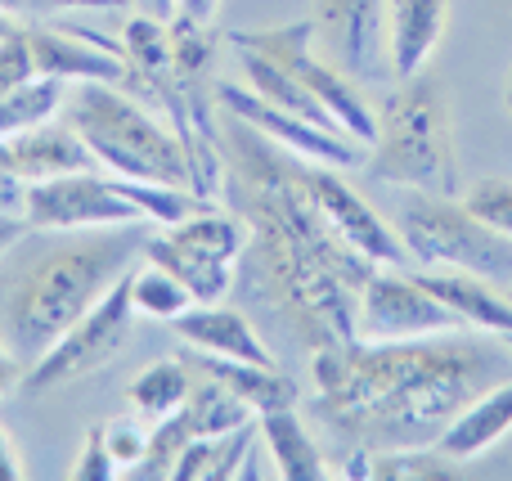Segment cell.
Instances as JSON below:
<instances>
[{
	"label": "cell",
	"mask_w": 512,
	"mask_h": 481,
	"mask_svg": "<svg viewBox=\"0 0 512 481\" xmlns=\"http://www.w3.org/2000/svg\"><path fill=\"white\" fill-rule=\"evenodd\" d=\"M225 149L234 162L230 185H239V216L252 225L243 284L256 288L270 311L288 315L310 347L355 342V306L373 261L337 239L315 212L297 180V153L279 149L239 117H230Z\"/></svg>",
	"instance_id": "6da1fadb"
},
{
	"label": "cell",
	"mask_w": 512,
	"mask_h": 481,
	"mask_svg": "<svg viewBox=\"0 0 512 481\" xmlns=\"http://www.w3.org/2000/svg\"><path fill=\"white\" fill-rule=\"evenodd\" d=\"M495 351L477 342H328L315 347L319 414L373 450L436 446L468 401L495 387Z\"/></svg>",
	"instance_id": "7a4b0ae2"
},
{
	"label": "cell",
	"mask_w": 512,
	"mask_h": 481,
	"mask_svg": "<svg viewBox=\"0 0 512 481\" xmlns=\"http://www.w3.org/2000/svg\"><path fill=\"white\" fill-rule=\"evenodd\" d=\"M149 221L104 225V230H77V239L59 243L45 261H36L23 279L18 297L9 302V329L23 365L54 347L117 279L131 270V257L144 252Z\"/></svg>",
	"instance_id": "3957f363"
},
{
	"label": "cell",
	"mask_w": 512,
	"mask_h": 481,
	"mask_svg": "<svg viewBox=\"0 0 512 481\" xmlns=\"http://www.w3.org/2000/svg\"><path fill=\"white\" fill-rule=\"evenodd\" d=\"M373 180L427 194H459V153H454L450 95L432 77H409L382 99L378 140L364 162Z\"/></svg>",
	"instance_id": "277c9868"
},
{
	"label": "cell",
	"mask_w": 512,
	"mask_h": 481,
	"mask_svg": "<svg viewBox=\"0 0 512 481\" xmlns=\"http://www.w3.org/2000/svg\"><path fill=\"white\" fill-rule=\"evenodd\" d=\"M63 122L81 135L95 162H104L113 176L162 180V185L189 189V158L176 131L153 122L140 95H126L113 81H77L63 99Z\"/></svg>",
	"instance_id": "5b68a950"
},
{
	"label": "cell",
	"mask_w": 512,
	"mask_h": 481,
	"mask_svg": "<svg viewBox=\"0 0 512 481\" xmlns=\"http://www.w3.org/2000/svg\"><path fill=\"white\" fill-rule=\"evenodd\" d=\"M396 234L418 266L468 270L490 284H512V239L490 230L454 194L409 189L396 212Z\"/></svg>",
	"instance_id": "8992f818"
},
{
	"label": "cell",
	"mask_w": 512,
	"mask_h": 481,
	"mask_svg": "<svg viewBox=\"0 0 512 481\" xmlns=\"http://www.w3.org/2000/svg\"><path fill=\"white\" fill-rule=\"evenodd\" d=\"M252 239V225L243 216L203 207L198 216L176 225L149 230L144 257L180 279L194 293V302H225V293L239 279V257Z\"/></svg>",
	"instance_id": "52a82bcc"
},
{
	"label": "cell",
	"mask_w": 512,
	"mask_h": 481,
	"mask_svg": "<svg viewBox=\"0 0 512 481\" xmlns=\"http://www.w3.org/2000/svg\"><path fill=\"white\" fill-rule=\"evenodd\" d=\"M131 315H135V302H131V270L54 342L45 356H36L32 365L23 369V383L18 392L23 396H45L63 383H77V378L95 374L104 369L117 351L131 342Z\"/></svg>",
	"instance_id": "ba28073f"
},
{
	"label": "cell",
	"mask_w": 512,
	"mask_h": 481,
	"mask_svg": "<svg viewBox=\"0 0 512 481\" xmlns=\"http://www.w3.org/2000/svg\"><path fill=\"white\" fill-rule=\"evenodd\" d=\"M463 320L400 266H373L355 306V333L364 342H405L432 333H459Z\"/></svg>",
	"instance_id": "9c48e42d"
},
{
	"label": "cell",
	"mask_w": 512,
	"mask_h": 481,
	"mask_svg": "<svg viewBox=\"0 0 512 481\" xmlns=\"http://www.w3.org/2000/svg\"><path fill=\"white\" fill-rule=\"evenodd\" d=\"M23 216L32 221V230H59V234L144 221L131 198L117 194L113 176H95L90 167L63 171V176H45V180H27Z\"/></svg>",
	"instance_id": "30bf717a"
},
{
	"label": "cell",
	"mask_w": 512,
	"mask_h": 481,
	"mask_svg": "<svg viewBox=\"0 0 512 481\" xmlns=\"http://www.w3.org/2000/svg\"><path fill=\"white\" fill-rule=\"evenodd\" d=\"M297 180H301V189H306V198L315 203V212L328 221V230L351 243L360 257H369L373 266H400V270L414 266L409 248L400 243V234L337 176V167L297 158Z\"/></svg>",
	"instance_id": "8fae6325"
},
{
	"label": "cell",
	"mask_w": 512,
	"mask_h": 481,
	"mask_svg": "<svg viewBox=\"0 0 512 481\" xmlns=\"http://www.w3.org/2000/svg\"><path fill=\"white\" fill-rule=\"evenodd\" d=\"M216 104H221L230 117H239V122L256 126L261 135H270L279 149L297 153V158L328 162V167H346V171H355V167L369 162V144L351 140V135H342V131H324V126L306 122V117L288 113V108L265 104V99L252 95L248 86L221 81V86H216Z\"/></svg>",
	"instance_id": "7c38bea8"
},
{
	"label": "cell",
	"mask_w": 512,
	"mask_h": 481,
	"mask_svg": "<svg viewBox=\"0 0 512 481\" xmlns=\"http://www.w3.org/2000/svg\"><path fill=\"white\" fill-rule=\"evenodd\" d=\"M315 36L346 77L369 81L382 72V0H315Z\"/></svg>",
	"instance_id": "4fadbf2b"
},
{
	"label": "cell",
	"mask_w": 512,
	"mask_h": 481,
	"mask_svg": "<svg viewBox=\"0 0 512 481\" xmlns=\"http://www.w3.org/2000/svg\"><path fill=\"white\" fill-rule=\"evenodd\" d=\"M27 41H32L36 54V72L41 77H59V81H113L122 86L126 81V59L104 45H95L90 36H81L77 27H50L27 23Z\"/></svg>",
	"instance_id": "5bb4252c"
},
{
	"label": "cell",
	"mask_w": 512,
	"mask_h": 481,
	"mask_svg": "<svg viewBox=\"0 0 512 481\" xmlns=\"http://www.w3.org/2000/svg\"><path fill=\"white\" fill-rule=\"evenodd\" d=\"M171 333L189 342L194 351H212V356L248 360V365H274V351L261 342L252 320L243 311H230L221 302H194L185 315L171 320Z\"/></svg>",
	"instance_id": "9a60e30c"
},
{
	"label": "cell",
	"mask_w": 512,
	"mask_h": 481,
	"mask_svg": "<svg viewBox=\"0 0 512 481\" xmlns=\"http://www.w3.org/2000/svg\"><path fill=\"white\" fill-rule=\"evenodd\" d=\"M450 0H387V59L400 81L418 77L445 36Z\"/></svg>",
	"instance_id": "2e32d148"
},
{
	"label": "cell",
	"mask_w": 512,
	"mask_h": 481,
	"mask_svg": "<svg viewBox=\"0 0 512 481\" xmlns=\"http://www.w3.org/2000/svg\"><path fill=\"white\" fill-rule=\"evenodd\" d=\"M95 153L81 144V135L68 122H45L36 131L9 135L5 140V171L18 180H45L63 171H86Z\"/></svg>",
	"instance_id": "e0dca14e"
},
{
	"label": "cell",
	"mask_w": 512,
	"mask_h": 481,
	"mask_svg": "<svg viewBox=\"0 0 512 481\" xmlns=\"http://www.w3.org/2000/svg\"><path fill=\"white\" fill-rule=\"evenodd\" d=\"M508 432H512V378L486 387L477 401L463 405V410L454 414L450 428L441 432L436 450H441V455H450L454 464H468V459L486 455L490 446H499Z\"/></svg>",
	"instance_id": "ac0fdd59"
},
{
	"label": "cell",
	"mask_w": 512,
	"mask_h": 481,
	"mask_svg": "<svg viewBox=\"0 0 512 481\" xmlns=\"http://www.w3.org/2000/svg\"><path fill=\"white\" fill-rule=\"evenodd\" d=\"M418 284L441 297L463 320V329H481V333H495V338L512 333V302L490 279L468 275V270H427V275H418Z\"/></svg>",
	"instance_id": "d6986e66"
},
{
	"label": "cell",
	"mask_w": 512,
	"mask_h": 481,
	"mask_svg": "<svg viewBox=\"0 0 512 481\" xmlns=\"http://www.w3.org/2000/svg\"><path fill=\"white\" fill-rule=\"evenodd\" d=\"M198 374L216 378L221 387H230L252 414H270V410H292L301 401V387L283 374L279 365H248V360H230V356H212L198 351L194 356Z\"/></svg>",
	"instance_id": "ffe728a7"
},
{
	"label": "cell",
	"mask_w": 512,
	"mask_h": 481,
	"mask_svg": "<svg viewBox=\"0 0 512 481\" xmlns=\"http://www.w3.org/2000/svg\"><path fill=\"white\" fill-rule=\"evenodd\" d=\"M234 50H239V68H243V77H248V90H252V95H261L265 104H274V108H288V113L306 117V122L324 126V131H342V122H337V117L328 113L324 104H319V95H315V90H310L292 68L274 63L270 54L252 50V45H234ZM342 135H346V131H342ZM351 140H355V135H351Z\"/></svg>",
	"instance_id": "44dd1931"
},
{
	"label": "cell",
	"mask_w": 512,
	"mask_h": 481,
	"mask_svg": "<svg viewBox=\"0 0 512 481\" xmlns=\"http://www.w3.org/2000/svg\"><path fill=\"white\" fill-rule=\"evenodd\" d=\"M256 428H261V446L270 450L279 477H288V481H319V477H328L324 459H319V446L310 441V432H306V423H301L297 405H292V410L256 414Z\"/></svg>",
	"instance_id": "7402d4cb"
},
{
	"label": "cell",
	"mask_w": 512,
	"mask_h": 481,
	"mask_svg": "<svg viewBox=\"0 0 512 481\" xmlns=\"http://www.w3.org/2000/svg\"><path fill=\"white\" fill-rule=\"evenodd\" d=\"M256 423H243V428L234 432H221V437H194L185 450H180L176 468H171V477L176 481H194V477H239L243 459H248L252 450V437H256Z\"/></svg>",
	"instance_id": "603a6c76"
},
{
	"label": "cell",
	"mask_w": 512,
	"mask_h": 481,
	"mask_svg": "<svg viewBox=\"0 0 512 481\" xmlns=\"http://www.w3.org/2000/svg\"><path fill=\"white\" fill-rule=\"evenodd\" d=\"M189 392H194V378H189L185 360H153V365L126 387V401H131L135 414H149V419L158 423L162 414L180 410V405L189 401Z\"/></svg>",
	"instance_id": "cb8c5ba5"
},
{
	"label": "cell",
	"mask_w": 512,
	"mask_h": 481,
	"mask_svg": "<svg viewBox=\"0 0 512 481\" xmlns=\"http://www.w3.org/2000/svg\"><path fill=\"white\" fill-rule=\"evenodd\" d=\"M63 99H68V95H63V81L59 77H32L27 86L0 95V140L54 122V113L63 108Z\"/></svg>",
	"instance_id": "d4e9b609"
},
{
	"label": "cell",
	"mask_w": 512,
	"mask_h": 481,
	"mask_svg": "<svg viewBox=\"0 0 512 481\" xmlns=\"http://www.w3.org/2000/svg\"><path fill=\"white\" fill-rule=\"evenodd\" d=\"M180 410H185L194 437H221V432H234V428H243V423H252L248 405H243L230 387H221L207 374H203V383H194V392H189V401L180 405Z\"/></svg>",
	"instance_id": "484cf974"
},
{
	"label": "cell",
	"mask_w": 512,
	"mask_h": 481,
	"mask_svg": "<svg viewBox=\"0 0 512 481\" xmlns=\"http://www.w3.org/2000/svg\"><path fill=\"white\" fill-rule=\"evenodd\" d=\"M131 302L140 315H153V320H176V315H185L189 306H194V293H189L185 284H180L171 270H162L158 261H149L144 270H135L131 275Z\"/></svg>",
	"instance_id": "4316f807"
},
{
	"label": "cell",
	"mask_w": 512,
	"mask_h": 481,
	"mask_svg": "<svg viewBox=\"0 0 512 481\" xmlns=\"http://www.w3.org/2000/svg\"><path fill=\"white\" fill-rule=\"evenodd\" d=\"M454 459L436 446H409V450H373V481H450Z\"/></svg>",
	"instance_id": "83f0119b"
},
{
	"label": "cell",
	"mask_w": 512,
	"mask_h": 481,
	"mask_svg": "<svg viewBox=\"0 0 512 481\" xmlns=\"http://www.w3.org/2000/svg\"><path fill=\"white\" fill-rule=\"evenodd\" d=\"M126 72H167L171 68V23L135 14L122 32Z\"/></svg>",
	"instance_id": "f1b7e54d"
},
{
	"label": "cell",
	"mask_w": 512,
	"mask_h": 481,
	"mask_svg": "<svg viewBox=\"0 0 512 481\" xmlns=\"http://www.w3.org/2000/svg\"><path fill=\"white\" fill-rule=\"evenodd\" d=\"M216 59V36L212 23H194V18L176 14L171 18V68L185 81H207Z\"/></svg>",
	"instance_id": "f546056e"
},
{
	"label": "cell",
	"mask_w": 512,
	"mask_h": 481,
	"mask_svg": "<svg viewBox=\"0 0 512 481\" xmlns=\"http://www.w3.org/2000/svg\"><path fill=\"white\" fill-rule=\"evenodd\" d=\"M463 203H468V212L481 216L490 230H499L512 239V180H499V176L477 180V185L463 194Z\"/></svg>",
	"instance_id": "4dcf8cb0"
},
{
	"label": "cell",
	"mask_w": 512,
	"mask_h": 481,
	"mask_svg": "<svg viewBox=\"0 0 512 481\" xmlns=\"http://www.w3.org/2000/svg\"><path fill=\"white\" fill-rule=\"evenodd\" d=\"M32 77H41V72H36V54L27 41V23H18L14 32L0 36V95L27 86Z\"/></svg>",
	"instance_id": "1f68e13d"
},
{
	"label": "cell",
	"mask_w": 512,
	"mask_h": 481,
	"mask_svg": "<svg viewBox=\"0 0 512 481\" xmlns=\"http://www.w3.org/2000/svg\"><path fill=\"white\" fill-rule=\"evenodd\" d=\"M104 441H108V455L117 459V468H140V459L149 455V432L122 414V419H108L104 423Z\"/></svg>",
	"instance_id": "d6a6232c"
},
{
	"label": "cell",
	"mask_w": 512,
	"mask_h": 481,
	"mask_svg": "<svg viewBox=\"0 0 512 481\" xmlns=\"http://www.w3.org/2000/svg\"><path fill=\"white\" fill-rule=\"evenodd\" d=\"M122 468H117V459L108 455V441H104V423H95V428H86V446H81L77 464H72V481H113Z\"/></svg>",
	"instance_id": "836d02e7"
},
{
	"label": "cell",
	"mask_w": 512,
	"mask_h": 481,
	"mask_svg": "<svg viewBox=\"0 0 512 481\" xmlns=\"http://www.w3.org/2000/svg\"><path fill=\"white\" fill-rule=\"evenodd\" d=\"M113 9V5H126V0H0V14L18 18V23H41V18H54V14H68V9Z\"/></svg>",
	"instance_id": "e575fe53"
},
{
	"label": "cell",
	"mask_w": 512,
	"mask_h": 481,
	"mask_svg": "<svg viewBox=\"0 0 512 481\" xmlns=\"http://www.w3.org/2000/svg\"><path fill=\"white\" fill-rule=\"evenodd\" d=\"M27 234H32V221H27L23 212H0V257H5L9 248H18Z\"/></svg>",
	"instance_id": "d590c367"
},
{
	"label": "cell",
	"mask_w": 512,
	"mask_h": 481,
	"mask_svg": "<svg viewBox=\"0 0 512 481\" xmlns=\"http://www.w3.org/2000/svg\"><path fill=\"white\" fill-rule=\"evenodd\" d=\"M23 360H18V351H9L5 342H0V396H9L18 383H23Z\"/></svg>",
	"instance_id": "8d00e7d4"
},
{
	"label": "cell",
	"mask_w": 512,
	"mask_h": 481,
	"mask_svg": "<svg viewBox=\"0 0 512 481\" xmlns=\"http://www.w3.org/2000/svg\"><path fill=\"white\" fill-rule=\"evenodd\" d=\"M23 189H27V180L0 171V212H23Z\"/></svg>",
	"instance_id": "74e56055"
},
{
	"label": "cell",
	"mask_w": 512,
	"mask_h": 481,
	"mask_svg": "<svg viewBox=\"0 0 512 481\" xmlns=\"http://www.w3.org/2000/svg\"><path fill=\"white\" fill-rule=\"evenodd\" d=\"M216 9H221V0H176V14L194 18V23H212Z\"/></svg>",
	"instance_id": "f35d334b"
},
{
	"label": "cell",
	"mask_w": 512,
	"mask_h": 481,
	"mask_svg": "<svg viewBox=\"0 0 512 481\" xmlns=\"http://www.w3.org/2000/svg\"><path fill=\"white\" fill-rule=\"evenodd\" d=\"M23 477V459L14 455V446H9L5 428H0V481H18Z\"/></svg>",
	"instance_id": "ab89813d"
},
{
	"label": "cell",
	"mask_w": 512,
	"mask_h": 481,
	"mask_svg": "<svg viewBox=\"0 0 512 481\" xmlns=\"http://www.w3.org/2000/svg\"><path fill=\"white\" fill-rule=\"evenodd\" d=\"M135 14H149V18H162V23H171L176 18V0H131Z\"/></svg>",
	"instance_id": "60d3db41"
},
{
	"label": "cell",
	"mask_w": 512,
	"mask_h": 481,
	"mask_svg": "<svg viewBox=\"0 0 512 481\" xmlns=\"http://www.w3.org/2000/svg\"><path fill=\"white\" fill-rule=\"evenodd\" d=\"M504 108H508V117H512V72H508V81H504Z\"/></svg>",
	"instance_id": "b9f144b4"
},
{
	"label": "cell",
	"mask_w": 512,
	"mask_h": 481,
	"mask_svg": "<svg viewBox=\"0 0 512 481\" xmlns=\"http://www.w3.org/2000/svg\"><path fill=\"white\" fill-rule=\"evenodd\" d=\"M14 27H18V18H9V14H0V36H5V32H14Z\"/></svg>",
	"instance_id": "7bdbcfd3"
},
{
	"label": "cell",
	"mask_w": 512,
	"mask_h": 481,
	"mask_svg": "<svg viewBox=\"0 0 512 481\" xmlns=\"http://www.w3.org/2000/svg\"><path fill=\"white\" fill-rule=\"evenodd\" d=\"M504 342H508V351H512V333H508V338H504Z\"/></svg>",
	"instance_id": "ee69618b"
}]
</instances>
